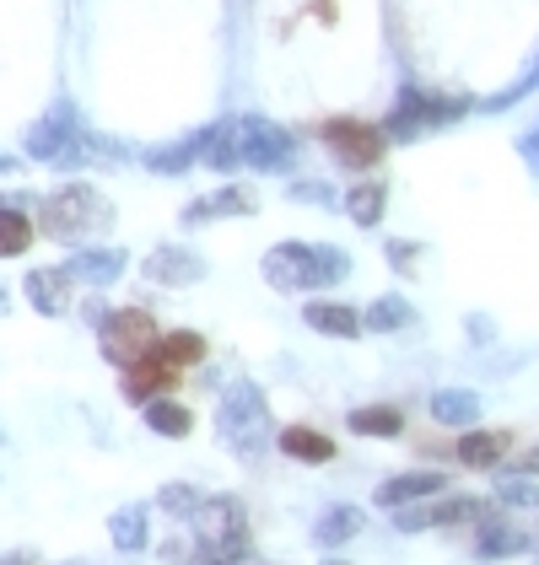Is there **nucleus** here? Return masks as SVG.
I'll use <instances>...</instances> for the list:
<instances>
[{
	"label": "nucleus",
	"instance_id": "obj_1",
	"mask_svg": "<svg viewBox=\"0 0 539 565\" xmlns=\"http://www.w3.org/2000/svg\"><path fill=\"white\" fill-rule=\"evenodd\" d=\"M270 286L281 291H308V286H335L351 275V259L340 248H308V243H281L265 254Z\"/></svg>",
	"mask_w": 539,
	"mask_h": 565
},
{
	"label": "nucleus",
	"instance_id": "obj_2",
	"mask_svg": "<svg viewBox=\"0 0 539 565\" xmlns=\"http://www.w3.org/2000/svg\"><path fill=\"white\" fill-rule=\"evenodd\" d=\"M222 140L232 146V151H226V162H249V168H265V173L297 162L292 135L281 130V125H270V119H237L232 130H222Z\"/></svg>",
	"mask_w": 539,
	"mask_h": 565
},
{
	"label": "nucleus",
	"instance_id": "obj_3",
	"mask_svg": "<svg viewBox=\"0 0 539 565\" xmlns=\"http://www.w3.org/2000/svg\"><path fill=\"white\" fill-rule=\"evenodd\" d=\"M222 431L243 447V458H260V447H265L270 436V409H265V393L254 388V383H232L222 393Z\"/></svg>",
	"mask_w": 539,
	"mask_h": 565
},
{
	"label": "nucleus",
	"instance_id": "obj_4",
	"mask_svg": "<svg viewBox=\"0 0 539 565\" xmlns=\"http://www.w3.org/2000/svg\"><path fill=\"white\" fill-rule=\"evenodd\" d=\"M324 135V146L346 162V168H378L383 162V151H389V135L378 130V125H367V119H324L318 125Z\"/></svg>",
	"mask_w": 539,
	"mask_h": 565
},
{
	"label": "nucleus",
	"instance_id": "obj_5",
	"mask_svg": "<svg viewBox=\"0 0 539 565\" xmlns=\"http://www.w3.org/2000/svg\"><path fill=\"white\" fill-rule=\"evenodd\" d=\"M97 221H103V200H97L92 189H82V183L54 189V194L44 200V232H49V237L76 243V237H87Z\"/></svg>",
	"mask_w": 539,
	"mask_h": 565
},
{
	"label": "nucleus",
	"instance_id": "obj_6",
	"mask_svg": "<svg viewBox=\"0 0 539 565\" xmlns=\"http://www.w3.org/2000/svg\"><path fill=\"white\" fill-rule=\"evenodd\" d=\"M97 329H103V355H108L114 366H135L146 350L157 345V318H151V312H140V307L108 312Z\"/></svg>",
	"mask_w": 539,
	"mask_h": 565
},
{
	"label": "nucleus",
	"instance_id": "obj_7",
	"mask_svg": "<svg viewBox=\"0 0 539 565\" xmlns=\"http://www.w3.org/2000/svg\"><path fill=\"white\" fill-rule=\"evenodd\" d=\"M464 114V103H448V97H437V92H404L400 103H394V114H389V130L383 135H426L437 130V125H448Z\"/></svg>",
	"mask_w": 539,
	"mask_h": 565
},
{
	"label": "nucleus",
	"instance_id": "obj_8",
	"mask_svg": "<svg viewBox=\"0 0 539 565\" xmlns=\"http://www.w3.org/2000/svg\"><path fill=\"white\" fill-rule=\"evenodd\" d=\"M448 490V475L437 469H410V475H394L378 484V501L394 512V507H410V501H426V495H443Z\"/></svg>",
	"mask_w": 539,
	"mask_h": 565
},
{
	"label": "nucleus",
	"instance_id": "obj_9",
	"mask_svg": "<svg viewBox=\"0 0 539 565\" xmlns=\"http://www.w3.org/2000/svg\"><path fill=\"white\" fill-rule=\"evenodd\" d=\"M475 527H480V533H475V539H480V544H475L480 561H512V555H529V550H535V539H529L524 527L501 522L496 512L486 522H475Z\"/></svg>",
	"mask_w": 539,
	"mask_h": 565
},
{
	"label": "nucleus",
	"instance_id": "obj_10",
	"mask_svg": "<svg viewBox=\"0 0 539 565\" xmlns=\"http://www.w3.org/2000/svg\"><path fill=\"white\" fill-rule=\"evenodd\" d=\"M28 151L44 157V162H82V140L71 130V119H49V125H39L33 140H28Z\"/></svg>",
	"mask_w": 539,
	"mask_h": 565
},
{
	"label": "nucleus",
	"instance_id": "obj_11",
	"mask_svg": "<svg viewBox=\"0 0 539 565\" xmlns=\"http://www.w3.org/2000/svg\"><path fill=\"white\" fill-rule=\"evenodd\" d=\"M168 388H179V372L173 366H162L157 355H140L135 366H125V393L130 398H157V393H168Z\"/></svg>",
	"mask_w": 539,
	"mask_h": 565
},
{
	"label": "nucleus",
	"instance_id": "obj_12",
	"mask_svg": "<svg viewBox=\"0 0 539 565\" xmlns=\"http://www.w3.org/2000/svg\"><path fill=\"white\" fill-rule=\"evenodd\" d=\"M458 463L464 469H496V463H507V431H469L458 436Z\"/></svg>",
	"mask_w": 539,
	"mask_h": 565
},
{
	"label": "nucleus",
	"instance_id": "obj_13",
	"mask_svg": "<svg viewBox=\"0 0 539 565\" xmlns=\"http://www.w3.org/2000/svg\"><path fill=\"white\" fill-rule=\"evenodd\" d=\"M65 280H71L65 269H33L28 275V302L39 307V312H49V318H60L71 307V286Z\"/></svg>",
	"mask_w": 539,
	"mask_h": 565
},
{
	"label": "nucleus",
	"instance_id": "obj_14",
	"mask_svg": "<svg viewBox=\"0 0 539 565\" xmlns=\"http://www.w3.org/2000/svg\"><path fill=\"white\" fill-rule=\"evenodd\" d=\"M308 329L329 334V340H357L361 334V312L357 307H340V302H308Z\"/></svg>",
	"mask_w": 539,
	"mask_h": 565
},
{
	"label": "nucleus",
	"instance_id": "obj_15",
	"mask_svg": "<svg viewBox=\"0 0 539 565\" xmlns=\"http://www.w3.org/2000/svg\"><path fill=\"white\" fill-rule=\"evenodd\" d=\"M146 275H151V280H162V286H189V280H200V275H205V264L194 259L189 248H162V254H151V259H146Z\"/></svg>",
	"mask_w": 539,
	"mask_h": 565
},
{
	"label": "nucleus",
	"instance_id": "obj_16",
	"mask_svg": "<svg viewBox=\"0 0 539 565\" xmlns=\"http://www.w3.org/2000/svg\"><path fill=\"white\" fill-rule=\"evenodd\" d=\"M281 452L297 458V463H329L335 458V436L314 431V426H286L281 431Z\"/></svg>",
	"mask_w": 539,
	"mask_h": 565
},
{
	"label": "nucleus",
	"instance_id": "obj_17",
	"mask_svg": "<svg viewBox=\"0 0 539 565\" xmlns=\"http://www.w3.org/2000/svg\"><path fill=\"white\" fill-rule=\"evenodd\" d=\"M432 420L437 426H458V431H469L475 420H480V398L464 388H443L432 393Z\"/></svg>",
	"mask_w": 539,
	"mask_h": 565
},
{
	"label": "nucleus",
	"instance_id": "obj_18",
	"mask_svg": "<svg viewBox=\"0 0 539 565\" xmlns=\"http://www.w3.org/2000/svg\"><path fill=\"white\" fill-rule=\"evenodd\" d=\"M119 269H125V254H119V248H87V254H76V259L65 264V275H71V280H87V286H108Z\"/></svg>",
	"mask_w": 539,
	"mask_h": 565
},
{
	"label": "nucleus",
	"instance_id": "obj_19",
	"mask_svg": "<svg viewBox=\"0 0 539 565\" xmlns=\"http://www.w3.org/2000/svg\"><path fill=\"white\" fill-rule=\"evenodd\" d=\"M146 355H157L162 366H173V372H189V366H200L205 361V340L200 334H157V345L146 350Z\"/></svg>",
	"mask_w": 539,
	"mask_h": 565
},
{
	"label": "nucleus",
	"instance_id": "obj_20",
	"mask_svg": "<svg viewBox=\"0 0 539 565\" xmlns=\"http://www.w3.org/2000/svg\"><path fill=\"white\" fill-rule=\"evenodd\" d=\"M140 415H146V426H151L157 436H189L194 431V415L183 409L179 398H168V393L146 398V409H140Z\"/></svg>",
	"mask_w": 539,
	"mask_h": 565
},
{
	"label": "nucleus",
	"instance_id": "obj_21",
	"mask_svg": "<svg viewBox=\"0 0 539 565\" xmlns=\"http://www.w3.org/2000/svg\"><path fill=\"white\" fill-rule=\"evenodd\" d=\"M361 522L367 518H361L357 507H329V512L314 522V544H329V550H335V544H351L361 533Z\"/></svg>",
	"mask_w": 539,
	"mask_h": 565
},
{
	"label": "nucleus",
	"instance_id": "obj_22",
	"mask_svg": "<svg viewBox=\"0 0 539 565\" xmlns=\"http://www.w3.org/2000/svg\"><path fill=\"white\" fill-rule=\"evenodd\" d=\"M226 211H232V216H249V211H254V194H249V189H216L211 200H194V205L183 211V221H211V216H226Z\"/></svg>",
	"mask_w": 539,
	"mask_h": 565
},
{
	"label": "nucleus",
	"instance_id": "obj_23",
	"mask_svg": "<svg viewBox=\"0 0 539 565\" xmlns=\"http://www.w3.org/2000/svg\"><path fill=\"white\" fill-rule=\"evenodd\" d=\"M351 431L357 436H400L404 409H394V404H361V409H351Z\"/></svg>",
	"mask_w": 539,
	"mask_h": 565
},
{
	"label": "nucleus",
	"instance_id": "obj_24",
	"mask_svg": "<svg viewBox=\"0 0 539 565\" xmlns=\"http://www.w3.org/2000/svg\"><path fill=\"white\" fill-rule=\"evenodd\" d=\"M404 323H415V307L404 297H378V302L361 312V329H378V334H394Z\"/></svg>",
	"mask_w": 539,
	"mask_h": 565
},
{
	"label": "nucleus",
	"instance_id": "obj_25",
	"mask_svg": "<svg viewBox=\"0 0 539 565\" xmlns=\"http://www.w3.org/2000/svg\"><path fill=\"white\" fill-rule=\"evenodd\" d=\"M108 533H114V544H119V550H146V539H151V518H146V507H125V512H114V518H108Z\"/></svg>",
	"mask_w": 539,
	"mask_h": 565
},
{
	"label": "nucleus",
	"instance_id": "obj_26",
	"mask_svg": "<svg viewBox=\"0 0 539 565\" xmlns=\"http://www.w3.org/2000/svg\"><path fill=\"white\" fill-rule=\"evenodd\" d=\"M28 243H33V221L22 216L17 205H0V259L28 254Z\"/></svg>",
	"mask_w": 539,
	"mask_h": 565
},
{
	"label": "nucleus",
	"instance_id": "obj_27",
	"mask_svg": "<svg viewBox=\"0 0 539 565\" xmlns=\"http://www.w3.org/2000/svg\"><path fill=\"white\" fill-rule=\"evenodd\" d=\"M189 565H249V539H200Z\"/></svg>",
	"mask_w": 539,
	"mask_h": 565
},
{
	"label": "nucleus",
	"instance_id": "obj_28",
	"mask_svg": "<svg viewBox=\"0 0 539 565\" xmlns=\"http://www.w3.org/2000/svg\"><path fill=\"white\" fill-rule=\"evenodd\" d=\"M383 194H389L383 183H357V189H351V200H346L351 221H357V226H378V221H383V205H389Z\"/></svg>",
	"mask_w": 539,
	"mask_h": 565
},
{
	"label": "nucleus",
	"instance_id": "obj_29",
	"mask_svg": "<svg viewBox=\"0 0 539 565\" xmlns=\"http://www.w3.org/2000/svg\"><path fill=\"white\" fill-rule=\"evenodd\" d=\"M496 507H535L539 512V479L535 475H507L496 484Z\"/></svg>",
	"mask_w": 539,
	"mask_h": 565
},
{
	"label": "nucleus",
	"instance_id": "obj_30",
	"mask_svg": "<svg viewBox=\"0 0 539 565\" xmlns=\"http://www.w3.org/2000/svg\"><path fill=\"white\" fill-rule=\"evenodd\" d=\"M162 507L168 512H200V490L194 484H168L162 490Z\"/></svg>",
	"mask_w": 539,
	"mask_h": 565
},
{
	"label": "nucleus",
	"instance_id": "obj_31",
	"mask_svg": "<svg viewBox=\"0 0 539 565\" xmlns=\"http://www.w3.org/2000/svg\"><path fill=\"white\" fill-rule=\"evenodd\" d=\"M507 469L512 475H539V447H524L518 458H507Z\"/></svg>",
	"mask_w": 539,
	"mask_h": 565
},
{
	"label": "nucleus",
	"instance_id": "obj_32",
	"mask_svg": "<svg viewBox=\"0 0 539 565\" xmlns=\"http://www.w3.org/2000/svg\"><path fill=\"white\" fill-rule=\"evenodd\" d=\"M0 565H33V555H28V550H17V555H0Z\"/></svg>",
	"mask_w": 539,
	"mask_h": 565
},
{
	"label": "nucleus",
	"instance_id": "obj_33",
	"mask_svg": "<svg viewBox=\"0 0 539 565\" xmlns=\"http://www.w3.org/2000/svg\"><path fill=\"white\" fill-rule=\"evenodd\" d=\"M324 565H351V561H324Z\"/></svg>",
	"mask_w": 539,
	"mask_h": 565
},
{
	"label": "nucleus",
	"instance_id": "obj_34",
	"mask_svg": "<svg viewBox=\"0 0 539 565\" xmlns=\"http://www.w3.org/2000/svg\"><path fill=\"white\" fill-rule=\"evenodd\" d=\"M0 302H6V297H0Z\"/></svg>",
	"mask_w": 539,
	"mask_h": 565
},
{
	"label": "nucleus",
	"instance_id": "obj_35",
	"mask_svg": "<svg viewBox=\"0 0 539 565\" xmlns=\"http://www.w3.org/2000/svg\"><path fill=\"white\" fill-rule=\"evenodd\" d=\"M535 565H539V561H535Z\"/></svg>",
	"mask_w": 539,
	"mask_h": 565
}]
</instances>
